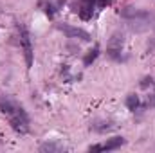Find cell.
I'll return each instance as SVG.
<instances>
[{
    "instance_id": "cell-7",
    "label": "cell",
    "mask_w": 155,
    "mask_h": 153,
    "mask_svg": "<svg viewBox=\"0 0 155 153\" xmlns=\"http://www.w3.org/2000/svg\"><path fill=\"white\" fill-rule=\"evenodd\" d=\"M94 7H96V0H83V4H81V9H79V15H81V18H83V20H88V18H92V11H94Z\"/></svg>"
},
{
    "instance_id": "cell-3",
    "label": "cell",
    "mask_w": 155,
    "mask_h": 153,
    "mask_svg": "<svg viewBox=\"0 0 155 153\" xmlns=\"http://www.w3.org/2000/svg\"><path fill=\"white\" fill-rule=\"evenodd\" d=\"M18 33H20V45H22V50H24V56H25V65H27V69H31L33 67V43H31L29 31L24 25H20Z\"/></svg>"
},
{
    "instance_id": "cell-8",
    "label": "cell",
    "mask_w": 155,
    "mask_h": 153,
    "mask_svg": "<svg viewBox=\"0 0 155 153\" xmlns=\"http://www.w3.org/2000/svg\"><path fill=\"white\" fill-rule=\"evenodd\" d=\"M40 150L41 151H63L65 148L61 144H56V142H45V144L40 146Z\"/></svg>"
},
{
    "instance_id": "cell-1",
    "label": "cell",
    "mask_w": 155,
    "mask_h": 153,
    "mask_svg": "<svg viewBox=\"0 0 155 153\" xmlns=\"http://www.w3.org/2000/svg\"><path fill=\"white\" fill-rule=\"evenodd\" d=\"M0 112L9 119L15 132H18V133L29 132V117L15 99H11L7 96H0Z\"/></svg>"
},
{
    "instance_id": "cell-2",
    "label": "cell",
    "mask_w": 155,
    "mask_h": 153,
    "mask_svg": "<svg viewBox=\"0 0 155 153\" xmlns=\"http://www.w3.org/2000/svg\"><path fill=\"white\" fill-rule=\"evenodd\" d=\"M121 16L128 20L130 29L135 31V33H143V31H148V29L153 27V16L146 11L134 9V7H124L121 11Z\"/></svg>"
},
{
    "instance_id": "cell-9",
    "label": "cell",
    "mask_w": 155,
    "mask_h": 153,
    "mask_svg": "<svg viewBox=\"0 0 155 153\" xmlns=\"http://www.w3.org/2000/svg\"><path fill=\"white\" fill-rule=\"evenodd\" d=\"M126 106L130 108V110H137V106H139V97L135 96V94H130L128 97H126Z\"/></svg>"
},
{
    "instance_id": "cell-4",
    "label": "cell",
    "mask_w": 155,
    "mask_h": 153,
    "mask_svg": "<svg viewBox=\"0 0 155 153\" xmlns=\"http://www.w3.org/2000/svg\"><path fill=\"white\" fill-rule=\"evenodd\" d=\"M123 45H124V36L121 33H114L110 40H108V45H107V54L112 58V60H119L121 58V50H123Z\"/></svg>"
},
{
    "instance_id": "cell-11",
    "label": "cell",
    "mask_w": 155,
    "mask_h": 153,
    "mask_svg": "<svg viewBox=\"0 0 155 153\" xmlns=\"http://www.w3.org/2000/svg\"><path fill=\"white\" fill-rule=\"evenodd\" d=\"M110 4H112V0H96V5L97 7H107Z\"/></svg>"
},
{
    "instance_id": "cell-6",
    "label": "cell",
    "mask_w": 155,
    "mask_h": 153,
    "mask_svg": "<svg viewBox=\"0 0 155 153\" xmlns=\"http://www.w3.org/2000/svg\"><path fill=\"white\" fill-rule=\"evenodd\" d=\"M124 144V139L123 137H114L110 141H107L105 144H96V146H90V151H112L117 150Z\"/></svg>"
},
{
    "instance_id": "cell-5",
    "label": "cell",
    "mask_w": 155,
    "mask_h": 153,
    "mask_svg": "<svg viewBox=\"0 0 155 153\" xmlns=\"http://www.w3.org/2000/svg\"><path fill=\"white\" fill-rule=\"evenodd\" d=\"M58 29H60L61 33H65L69 38H76V40H81V41H90V34H88L85 29H79V27L69 25V24H60Z\"/></svg>"
},
{
    "instance_id": "cell-10",
    "label": "cell",
    "mask_w": 155,
    "mask_h": 153,
    "mask_svg": "<svg viewBox=\"0 0 155 153\" xmlns=\"http://www.w3.org/2000/svg\"><path fill=\"white\" fill-rule=\"evenodd\" d=\"M97 54H99V47L96 45V47H94V49H92V50H90V52H88L87 56H85V65L88 67V65H90V63H92V61H94V60L97 58Z\"/></svg>"
}]
</instances>
